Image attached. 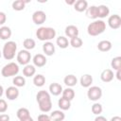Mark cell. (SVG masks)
<instances>
[{"instance_id": "6da1fadb", "label": "cell", "mask_w": 121, "mask_h": 121, "mask_svg": "<svg viewBox=\"0 0 121 121\" xmlns=\"http://www.w3.org/2000/svg\"><path fill=\"white\" fill-rule=\"evenodd\" d=\"M36 99L37 102L39 104V109L41 112H48L51 111L52 109V101H51V97L48 92L42 90L39 91L37 95H36Z\"/></svg>"}, {"instance_id": "7a4b0ae2", "label": "cell", "mask_w": 121, "mask_h": 121, "mask_svg": "<svg viewBox=\"0 0 121 121\" xmlns=\"http://www.w3.org/2000/svg\"><path fill=\"white\" fill-rule=\"evenodd\" d=\"M106 30V23L102 20H95L89 24L87 26V32L90 36H98Z\"/></svg>"}, {"instance_id": "3957f363", "label": "cell", "mask_w": 121, "mask_h": 121, "mask_svg": "<svg viewBox=\"0 0 121 121\" xmlns=\"http://www.w3.org/2000/svg\"><path fill=\"white\" fill-rule=\"evenodd\" d=\"M36 36L40 41L43 42H49L56 36V30L53 27H45V26H41L37 29L36 31Z\"/></svg>"}, {"instance_id": "277c9868", "label": "cell", "mask_w": 121, "mask_h": 121, "mask_svg": "<svg viewBox=\"0 0 121 121\" xmlns=\"http://www.w3.org/2000/svg\"><path fill=\"white\" fill-rule=\"evenodd\" d=\"M16 50H17V43L13 41H9L3 46L2 55L5 60H10L15 57Z\"/></svg>"}, {"instance_id": "5b68a950", "label": "cell", "mask_w": 121, "mask_h": 121, "mask_svg": "<svg viewBox=\"0 0 121 121\" xmlns=\"http://www.w3.org/2000/svg\"><path fill=\"white\" fill-rule=\"evenodd\" d=\"M18 73H19V66L15 62H9L6 64L1 70V75L4 78H9V77L16 76Z\"/></svg>"}, {"instance_id": "8992f818", "label": "cell", "mask_w": 121, "mask_h": 121, "mask_svg": "<svg viewBox=\"0 0 121 121\" xmlns=\"http://www.w3.org/2000/svg\"><path fill=\"white\" fill-rule=\"evenodd\" d=\"M87 96L91 101H97L102 96V90L98 86H91L87 91Z\"/></svg>"}, {"instance_id": "52a82bcc", "label": "cell", "mask_w": 121, "mask_h": 121, "mask_svg": "<svg viewBox=\"0 0 121 121\" xmlns=\"http://www.w3.org/2000/svg\"><path fill=\"white\" fill-rule=\"evenodd\" d=\"M16 59H17V61L19 64L21 65H26L29 63L30 60H31V54L29 53V51L27 50H20L18 53H17V56H16Z\"/></svg>"}, {"instance_id": "ba28073f", "label": "cell", "mask_w": 121, "mask_h": 121, "mask_svg": "<svg viewBox=\"0 0 121 121\" xmlns=\"http://www.w3.org/2000/svg\"><path fill=\"white\" fill-rule=\"evenodd\" d=\"M46 20V14L43 10H36L32 14V21L35 25H43Z\"/></svg>"}, {"instance_id": "9c48e42d", "label": "cell", "mask_w": 121, "mask_h": 121, "mask_svg": "<svg viewBox=\"0 0 121 121\" xmlns=\"http://www.w3.org/2000/svg\"><path fill=\"white\" fill-rule=\"evenodd\" d=\"M108 25L112 29H118L121 26V17L118 14L111 15L108 19Z\"/></svg>"}, {"instance_id": "30bf717a", "label": "cell", "mask_w": 121, "mask_h": 121, "mask_svg": "<svg viewBox=\"0 0 121 121\" xmlns=\"http://www.w3.org/2000/svg\"><path fill=\"white\" fill-rule=\"evenodd\" d=\"M6 96L9 100H15L19 96V90L15 86H9L6 90Z\"/></svg>"}, {"instance_id": "8fae6325", "label": "cell", "mask_w": 121, "mask_h": 121, "mask_svg": "<svg viewBox=\"0 0 121 121\" xmlns=\"http://www.w3.org/2000/svg\"><path fill=\"white\" fill-rule=\"evenodd\" d=\"M33 64L34 66L36 67H43L45 64H46V58L44 55L43 54H36L34 57H33Z\"/></svg>"}, {"instance_id": "7c38bea8", "label": "cell", "mask_w": 121, "mask_h": 121, "mask_svg": "<svg viewBox=\"0 0 121 121\" xmlns=\"http://www.w3.org/2000/svg\"><path fill=\"white\" fill-rule=\"evenodd\" d=\"M65 35L69 38H74V37H78V28L74 26V25H70L67 26L65 27Z\"/></svg>"}, {"instance_id": "4fadbf2b", "label": "cell", "mask_w": 121, "mask_h": 121, "mask_svg": "<svg viewBox=\"0 0 121 121\" xmlns=\"http://www.w3.org/2000/svg\"><path fill=\"white\" fill-rule=\"evenodd\" d=\"M114 78L113 72L111 69H105L100 74V78L103 82H111Z\"/></svg>"}, {"instance_id": "5bb4252c", "label": "cell", "mask_w": 121, "mask_h": 121, "mask_svg": "<svg viewBox=\"0 0 121 121\" xmlns=\"http://www.w3.org/2000/svg\"><path fill=\"white\" fill-rule=\"evenodd\" d=\"M79 83L82 87L84 88H89L91 87L92 83H93V77L89 74H85V75H82L80 79H79Z\"/></svg>"}, {"instance_id": "9a60e30c", "label": "cell", "mask_w": 121, "mask_h": 121, "mask_svg": "<svg viewBox=\"0 0 121 121\" xmlns=\"http://www.w3.org/2000/svg\"><path fill=\"white\" fill-rule=\"evenodd\" d=\"M43 51L46 56H52L55 53V45L51 42H45L43 44Z\"/></svg>"}, {"instance_id": "2e32d148", "label": "cell", "mask_w": 121, "mask_h": 121, "mask_svg": "<svg viewBox=\"0 0 121 121\" xmlns=\"http://www.w3.org/2000/svg\"><path fill=\"white\" fill-rule=\"evenodd\" d=\"M88 8V2L86 0H78L74 4V9L78 12H83Z\"/></svg>"}, {"instance_id": "e0dca14e", "label": "cell", "mask_w": 121, "mask_h": 121, "mask_svg": "<svg viewBox=\"0 0 121 121\" xmlns=\"http://www.w3.org/2000/svg\"><path fill=\"white\" fill-rule=\"evenodd\" d=\"M112 43L108 40H103V41H100L98 43H97V49L101 52H108L112 49Z\"/></svg>"}, {"instance_id": "ac0fdd59", "label": "cell", "mask_w": 121, "mask_h": 121, "mask_svg": "<svg viewBox=\"0 0 121 121\" xmlns=\"http://www.w3.org/2000/svg\"><path fill=\"white\" fill-rule=\"evenodd\" d=\"M49 92L51 95L57 96V95H60L61 93H62V86L57 82H54V83H51L49 85Z\"/></svg>"}, {"instance_id": "d6986e66", "label": "cell", "mask_w": 121, "mask_h": 121, "mask_svg": "<svg viewBox=\"0 0 121 121\" xmlns=\"http://www.w3.org/2000/svg\"><path fill=\"white\" fill-rule=\"evenodd\" d=\"M50 118L52 121H63L65 118V114L62 111L60 110H56L53 111L50 114Z\"/></svg>"}, {"instance_id": "ffe728a7", "label": "cell", "mask_w": 121, "mask_h": 121, "mask_svg": "<svg viewBox=\"0 0 121 121\" xmlns=\"http://www.w3.org/2000/svg\"><path fill=\"white\" fill-rule=\"evenodd\" d=\"M36 73V68L34 65H31V64H26L25 65V67L23 68V75L25 77H27V78H30V77H33Z\"/></svg>"}, {"instance_id": "44dd1931", "label": "cell", "mask_w": 121, "mask_h": 121, "mask_svg": "<svg viewBox=\"0 0 121 121\" xmlns=\"http://www.w3.org/2000/svg\"><path fill=\"white\" fill-rule=\"evenodd\" d=\"M11 37V29L9 26H3L0 27V39L1 40H8Z\"/></svg>"}, {"instance_id": "7402d4cb", "label": "cell", "mask_w": 121, "mask_h": 121, "mask_svg": "<svg viewBox=\"0 0 121 121\" xmlns=\"http://www.w3.org/2000/svg\"><path fill=\"white\" fill-rule=\"evenodd\" d=\"M110 14V9L105 5L97 6V17L98 18H105Z\"/></svg>"}, {"instance_id": "603a6c76", "label": "cell", "mask_w": 121, "mask_h": 121, "mask_svg": "<svg viewBox=\"0 0 121 121\" xmlns=\"http://www.w3.org/2000/svg\"><path fill=\"white\" fill-rule=\"evenodd\" d=\"M63 82H64V84L66 85V86H68V87H73V86H75L77 83H78V78H77V77L76 76H74V75H67L64 78H63Z\"/></svg>"}, {"instance_id": "cb8c5ba5", "label": "cell", "mask_w": 121, "mask_h": 121, "mask_svg": "<svg viewBox=\"0 0 121 121\" xmlns=\"http://www.w3.org/2000/svg\"><path fill=\"white\" fill-rule=\"evenodd\" d=\"M85 11H86V15L88 18H91V19H97L98 18L97 17V6L88 7Z\"/></svg>"}, {"instance_id": "d4e9b609", "label": "cell", "mask_w": 121, "mask_h": 121, "mask_svg": "<svg viewBox=\"0 0 121 121\" xmlns=\"http://www.w3.org/2000/svg\"><path fill=\"white\" fill-rule=\"evenodd\" d=\"M29 1H24V0H16L12 2V9L16 11H21L25 9L26 4L28 3Z\"/></svg>"}, {"instance_id": "484cf974", "label": "cell", "mask_w": 121, "mask_h": 121, "mask_svg": "<svg viewBox=\"0 0 121 121\" xmlns=\"http://www.w3.org/2000/svg\"><path fill=\"white\" fill-rule=\"evenodd\" d=\"M61 94H62V97L65 98V99H67V100H69V101L73 100L74 97H75V91L72 88H70V87L62 90V93Z\"/></svg>"}, {"instance_id": "4316f807", "label": "cell", "mask_w": 121, "mask_h": 121, "mask_svg": "<svg viewBox=\"0 0 121 121\" xmlns=\"http://www.w3.org/2000/svg\"><path fill=\"white\" fill-rule=\"evenodd\" d=\"M33 83L36 87H43L45 83V78L44 76L41 75V74H38L36 76H34L33 78Z\"/></svg>"}, {"instance_id": "83f0119b", "label": "cell", "mask_w": 121, "mask_h": 121, "mask_svg": "<svg viewBox=\"0 0 121 121\" xmlns=\"http://www.w3.org/2000/svg\"><path fill=\"white\" fill-rule=\"evenodd\" d=\"M58 106L60 107V109L61 111H67V110H69L70 107H71V101H69V100H67V99L61 97V98H60L59 101H58Z\"/></svg>"}, {"instance_id": "f1b7e54d", "label": "cell", "mask_w": 121, "mask_h": 121, "mask_svg": "<svg viewBox=\"0 0 121 121\" xmlns=\"http://www.w3.org/2000/svg\"><path fill=\"white\" fill-rule=\"evenodd\" d=\"M56 43H57V45H58L60 48H62V49L67 48L68 45H69V41H68V39H67L66 37H64V36H60V37H58Z\"/></svg>"}, {"instance_id": "f546056e", "label": "cell", "mask_w": 121, "mask_h": 121, "mask_svg": "<svg viewBox=\"0 0 121 121\" xmlns=\"http://www.w3.org/2000/svg\"><path fill=\"white\" fill-rule=\"evenodd\" d=\"M23 45H24L25 49L28 51V50H31V49H33V48L35 47L36 43H35V41H34L33 39H31V38H27V39H25V40H24V42H23Z\"/></svg>"}, {"instance_id": "4dcf8cb0", "label": "cell", "mask_w": 121, "mask_h": 121, "mask_svg": "<svg viewBox=\"0 0 121 121\" xmlns=\"http://www.w3.org/2000/svg\"><path fill=\"white\" fill-rule=\"evenodd\" d=\"M12 82L15 87H24L26 85V79L22 76H16L13 78Z\"/></svg>"}, {"instance_id": "1f68e13d", "label": "cell", "mask_w": 121, "mask_h": 121, "mask_svg": "<svg viewBox=\"0 0 121 121\" xmlns=\"http://www.w3.org/2000/svg\"><path fill=\"white\" fill-rule=\"evenodd\" d=\"M69 44H71V46L74 47V48H79V47L82 46L83 41L79 37H74V38H71V40L69 42Z\"/></svg>"}, {"instance_id": "d6a6232c", "label": "cell", "mask_w": 121, "mask_h": 121, "mask_svg": "<svg viewBox=\"0 0 121 121\" xmlns=\"http://www.w3.org/2000/svg\"><path fill=\"white\" fill-rule=\"evenodd\" d=\"M16 115L21 120V119H24V118H26L27 116H30V113H29V111L26 108H20L16 112Z\"/></svg>"}, {"instance_id": "836d02e7", "label": "cell", "mask_w": 121, "mask_h": 121, "mask_svg": "<svg viewBox=\"0 0 121 121\" xmlns=\"http://www.w3.org/2000/svg\"><path fill=\"white\" fill-rule=\"evenodd\" d=\"M111 66L113 68V70H119L121 69V57H115L111 61Z\"/></svg>"}, {"instance_id": "e575fe53", "label": "cell", "mask_w": 121, "mask_h": 121, "mask_svg": "<svg viewBox=\"0 0 121 121\" xmlns=\"http://www.w3.org/2000/svg\"><path fill=\"white\" fill-rule=\"evenodd\" d=\"M92 112L95 115H99L102 111H103V108H102V105L99 104V103H95L93 106H92Z\"/></svg>"}, {"instance_id": "d590c367", "label": "cell", "mask_w": 121, "mask_h": 121, "mask_svg": "<svg viewBox=\"0 0 121 121\" xmlns=\"http://www.w3.org/2000/svg\"><path fill=\"white\" fill-rule=\"evenodd\" d=\"M7 110H8V104H7L6 100L0 98V112L4 113L7 112Z\"/></svg>"}, {"instance_id": "8d00e7d4", "label": "cell", "mask_w": 121, "mask_h": 121, "mask_svg": "<svg viewBox=\"0 0 121 121\" xmlns=\"http://www.w3.org/2000/svg\"><path fill=\"white\" fill-rule=\"evenodd\" d=\"M38 121H52L50 116L45 114V113H42L38 116Z\"/></svg>"}, {"instance_id": "74e56055", "label": "cell", "mask_w": 121, "mask_h": 121, "mask_svg": "<svg viewBox=\"0 0 121 121\" xmlns=\"http://www.w3.org/2000/svg\"><path fill=\"white\" fill-rule=\"evenodd\" d=\"M7 21V16L4 12L0 11V25H4Z\"/></svg>"}, {"instance_id": "f35d334b", "label": "cell", "mask_w": 121, "mask_h": 121, "mask_svg": "<svg viewBox=\"0 0 121 121\" xmlns=\"http://www.w3.org/2000/svg\"><path fill=\"white\" fill-rule=\"evenodd\" d=\"M0 121H9V115L7 113L0 114Z\"/></svg>"}, {"instance_id": "ab89813d", "label": "cell", "mask_w": 121, "mask_h": 121, "mask_svg": "<svg viewBox=\"0 0 121 121\" xmlns=\"http://www.w3.org/2000/svg\"><path fill=\"white\" fill-rule=\"evenodd\" d=\"M95 121H107V119H106V117H104L102 115H97L95 118Z\"/></svg>"}, {"instance_id": "60d3db41", "label": "cell", "mask_w": 121, "mask_h": 121, "mask_svg": "<svg viewBox=\"0 0 121 121\" xmlns=\"http://www.w3.org/2000/svg\"><path fill=\"white\" fill-rule=\"evenodd\" d=\"M120 73H121V69L117 70V71H116V74H115V76H116V78H117L118 80H120V79H121V77H120Z\"/></svg>"}, {"instance_id": "b9f144b4", "label": "cell", "mask_w": 121, "mask_h": 121, "mask_svg": "<svg viewBox=\"0 0 121 121\" xmlns=\"http://www.w3.org/2000/svg\"><path fill=\"white\" fill-rule=\"evenodd\" d=\"M111 121H121V117L120 116H113V117H112Z\"/></svg>"}, {"instance_id": "7bdbcfd3", "label": "cell", "mask_w": 121, "mask_h": 121, "mask_svg": "<svg viewBox=\"0 0 121 121\" xmlns=\"http://www.w3.org/2000/svg\"><path fill=\"white\" fill-rule=\"evenodd\" d=\"M20 121H34V120H33V118L31 116H27V117H26L24 119H21Z\"/></svg>"}, {"instance_id": "ee69618b", "label": "cell", "mask_w": 121, "mask_h": 121, "mask_svg": "<svg viewBox=\"0 0 121 121\" xmlns=\"http://www.w3.org/2000/svg\"><path fill=\"white\" fill-rule=\"evenodd\" d=\"M3 94H4V88L2 85H0V97L3 95Z\"/></svg>"}, {"instance_id": "f6af8a7d", "label": "cell", "mask_w": 121, "mask_h": 121, "mask_svg": "<svg viewBox=\"0 0 121 121\" xmlns=\"http://www.w3.org/2000/svg\"><path fill=\"white\" fill-rule=\"evenodd\" d=\"M75 2H76V0H73V1H65V3H66L67 5H74Z\"/></svg>"}, {"instance_id": "bcb514c9", "label": "cell", "mask_w": 121, "mask_h": 121, "mask_svg": "<svg viewBox=\"0 0 121 121\" xmlns=\"http://www.w3.org/2000/svg\"><path fill=\"white\" fill-rule=\"evenodd\" d=\"M1 56H2V52L0 51V58H1Z\"/></svg>"}]
</instances>
